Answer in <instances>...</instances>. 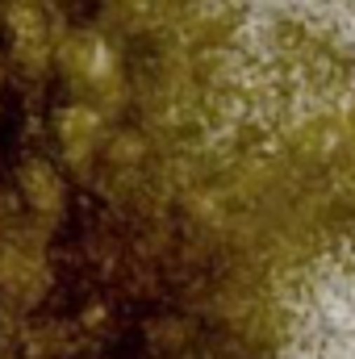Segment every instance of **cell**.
<instances>
[{
	"label": "cell",
	"instance_id": "6da1fadb",
	"mask_svg": "<svg viewBox=\"0 0 355 359\" xmlns=\"http://www.w3.org/2000/svg\"><path fill=\"white\" fill-rule=\"evenodd\" d=\"M8 25H13L17 59L29 63V67H42L46 55H51V34H46L42 0H8Z\"/></svg>",
	"mask_w": 355,
	"mask_h": 359
},
{
	"label": "cell",
	"instance_id": "7a4b0ae2",
	"mask_svg": "<svg viewBox=\"0 0 355 359\" xmlns=\"http://www.w3.org/2000/svg\"><path fill=\"white\" fill-rule=\"evenodd\" d=\"M42 280H46V271H42L34 251H25V247H0V284L8 292L29 297V292L42 288Z\"/></svg>",
	"mask_w": 355,
	"mask_h": 359
},
{
	"label": "cell",
	"instance_id": "3957f363",
	"mask_svg": "<svg viewBox=\"0 0 355 359\" xmlns=\"http://www.w3.org/2000/svg\"><path fill=\"white\" fill-rule=\"evenodd\" d=\"M21 188H25V201L34 205V213H46V217H55V213H59V205H63V184H59V176H55L46 163L25 168Z\"/></svg>",
	"mask_w": 355,
	"mask_h": 359
},
{
	"label": "cell",
	"instance_id": "277c9868",
	"mask_svg": "<svg viewBox=\"0 0 355 359\" xmlns=\"http://www.w3.org/2000/svg\"><path fill=\"white\" fill-rule=\"evenodd\" d=\"M59 134H63V142L72 147V155L84 159L92 147H96V138H100V117H96L92 109H72V113L59 117Z\"/></svg>",
	"mask_w": 355,
	"mask_h": 359
}]
</instances>
